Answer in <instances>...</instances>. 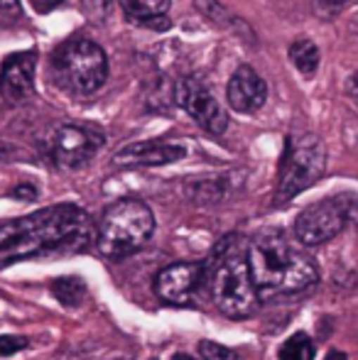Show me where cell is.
<instances>
[{
  "mask_svg": "<svg viewBox=\"0 0 358 360\" xmlns=\"http://www.w3.org/2000/svg\"><path fill=\"white\" fill-rule=\"evenodd\" d=\"M91 240V218L82 206L59 204L23 218L0 221V270L49 252L82 250Z\"/></svg>",
  "mask_w": 358,
  "mask_h": 360,
  "instance_id": "1",
  "label": "cell"
},
{
  "mask_svg": "<svg viewBox=\"0 0 358 360\" xmlns=\"http://www.w3.org/2000/svg\"><path fill=\"white\" fill-rule=\"evenodd\" d=\"M245 262L258 299L305 292L319 282L314 260L292 245L277 228H263L250 238Z\"/></svg>",
  "mask_w": 358,
  "mask_h": 360,
  "instance_id": "2",
  "label": "cell"
},
{
  "mask_svg": "<svg viewBox=\"0 0 358 360\" xmlns=\"http://www.w3.org/2000/svg\"><path fill=\"white\" fill-rule=\"evenodd\" d=\"M209 260V289L219 311L231 319L250 316L258 309V294L250 280L243 248H238V236H226Z\"/></svg>",
  "mask_w": 358,
  "mask_h": 360,
  "instance_id": "3",
  "label": "cell"
},
{
  "mask_svg": "<svg viewBox=\"0 0 358 360\" xmlns=\"http://www.w3.org/2000/svg\"><path fill=\"white\" fill-rule=\"evenodd\" d=\"M155 233V216L145 201L120 199L103 211L96 231V248L103 257L120 260L138 252Z\"/></svg>",
  "mask_w": 358,
  "mask_h": 360,
  "instance_id": "4",
  "label": "cell"
},
{
  "mask_svg": "<svg viewBox=\"0 0 358 360\" xmlns=\"http://www.w3.org/2000/svg\"><path fill=\"white\" fill-rule=\"evenodd\" d=\"M326 169V147L317 135H292L285 143L280 160V176H277L272 204H290L297 194L314 186L324 176Z\"/></svg>",
  "mask_w": 358,
  "mask_h": 360,
  "instance_id": "5",
  "label": "cell"
},
{
  "mask_svg": "<svg viewBox=\"0 0 358 360\" xmlns=\"http://www.w3.org/2000/svg\"><path fill=\"white\" fill-rule=\"evenodd\" d=\"M52 74L62 89L77 96H89L98 91L108 79V54L91 39H67L54 52Z\"/></svg>",
  "mask_w": 358,
  "mask_h": 360,
  "instance_id": "6",
  "label": "cell"
},
{
  "mask_svg": "<svg viewBox=\"0 0 358 360\" xmlns=\"http://www.w3.org/2000/svg\"><path fill=\"white\" fill-rule=\"evenodd\" d=\"M356 216V194H339L307 206L295 218V238L302 245H321L336 238Z\"/></svg>",
  "mask_w": 358,
  "mask_h": 360,
  "instance_id": "7",
  "label": "cell"
},
{
  "mask_svg": "<svg viewBox=\"0 0 358 360\" xmlns=\"http://www.w3.org/2000/svg\"><path fill=\"white\" fill-rule=\"evenodd\" d=\"M103 143L106 138L98 130L67 123L52 130V135L47 140V150L57 167H62V169H79L89 160H94V155L103 147Z\"/></svg>",
  "mask_w": 358,
  "mask_h": 360,
  "instance_id": "8",
  "label": "cell"
},
{
  "mask_svg": "<svg viewBox=\"0 0 358 360\" xmlns=\"http://www.w3.org/2000/svg\"><path fill=\"white\" fill-rule=\"evenodd\" d=\"M174 98L189 113V118L209 135H224L229 130V113L221 108L219 101L209 94V89L199 79L181 76L174 84Z\"/></svg>",
  "mask_w": 358,
  "mask_h": 360,
  "instance_id": "9",
  "label": "cell"
},
{
  "mask_svg": "<svg viewBox=\"0 0 358 360\" xmlns=\"http://www.w3.org/2000/svg\"><path fill=\"white\" fill-rule=\"evenodd\" d=\"M206 277L204 265L199 262H177L165 267L155 277V294L170 304H186L196 294Z\"/></svg>",
  "mask_w": 358,
  "mask_h": 360,
  "instance_id": "10",
  "label": "cell"
},
{
  "mask_svg": "<svg viewBox=\"0 0 358 360\" xmlns=\"http://www.w3.org/2000/svg\"><path fill=\"white\" fill-rule=\"evenodd\" d=\"M226 98L231 108L238 113H255L268 101V84L260 74H255L253 67H238L226 86Z\"/></svg>",
  "mask_w": 358,
  "mask_h": 360,
  "instance_id": "11",
  "label": "cell"
},
{
  "mask_svg": "<svg viewBox=\"0 0 358 360\" xmlns=\"http://www.w3.org/2000/svg\"><path fill=\"white\" fill-rule=\"evenodd\" d=\"M186 155L184 145L160 143V140H148V143H133L120 147L113 155L115 167H162L179 162Z\"/></svg>",
  "mask_w": 358,
  "mask_h": 360,
  "instance_id": "12",
  "label": "cell"
},
{
  "mask_svg": "<svg viewBox=\"0 0 358 360\" xmlns=\"http://www.w3.org/2000/svg\"><path fill=\"white\" fill-rule=\"evenodd\" d=\"M34 67L37 52H15L0 67V91L10 101H23L34 89Z\"/></svg>",
  "mask_w": 358,
  "mask_h": 360,
  "instance_id": "13",
  "label": "cell"
},
{
  "mask_svg": "<svg viewBox=\"0 0 358 360\" xmlns=\"http://www.w3.org/2000/svg\"><path fill=\"white\" fill-rule=\"evenodd\" d=\"M172 0H120L125 18L135 25H148V27H170L167 10Z\"/></svg>",
  "mask_w": 358,
  "mask_h": 360,
  "instance_id": "14",
  "label": "cell"
},
{
  "mask_svg": "<svg viewBox=\"0 0 358 360\" xmlns=\"http://www.w3.org/2000/svg\"><path fill=\"white\" fill-rule=\"evenodd\" d=\"M184 194L196 204H219L231 194V184L226 176H214V179H194L184 186Z\"/></svg>",
  "mask_w": 358,
  "mask_h": 360,
  "instance_id": "15",
  "label": "cell"
},
{
  "mask_svg": "<svg viewBox=\"0 0 358 360\" xmlns=\"http://www.w3.org/2000/svg\"><path fill=\"white\" fill-rule=\"evenodd\" d=\"M319 47H317L312 39L302 37V39H295L290 44V62L295 64V69L300 72L302 76L312 79L319 69Z\"/></svg>",
  "mask_w": 358,
  "mask_h": 360,
  "instance_id": "16",
  "label": "cell"
},
{
  "mask_svg": "<svg viewBox=\"0 0 358 360\" xmlns=\"http://www.w3.org/2000/svg\"><path fill=\"white\" fill-rule=\"evenodd\" d=\"M87 282L82 280V277L77 275H67V277H57V280L52 282V294L57 297V302L62 304V307L67 309H74L79 307V304L87 299Z\"/></svg>",
  "mask_w": 358,
  "mask_h": 360,
  "instance_id": "17",
  "label": "cell"
},
{
  "mask_svg": "<svg viewBox=\"0 0 358 360\" xmlns=\"http://www.w3.org/2000/svg\"><path fill=\"white\" fill-rule=\"evenodd\" d=\"M280 360H314V341L307 333H295L280 346Z\"/></svg>",
  "mask_w": 358,
  "mask_h": 360,
  "instance_id": "18",
  "label": "cell"
},
{
  "mask_svg": "<svg viewBox=\"0 0 358 360\" xmlns=\"http://www.w3.org/2000/svg\"><path fill=\"white\" fill-rule=\"evenodd\" d=\"M194 5L206 20H211V22L219 25V27H238V20H236L219 0H194Z\"/></svg>",
  "mask_w": 358,
  "mask_h": 360,
  "instance_id": "19",
  "label": "cell"
},
{
  "mask_svg": "<svg viewBox=\"0 0 358 360\" xmlns=\"http://www.w3.org/2000/svg\"><path fill=\"white\" fill-rule=\"evenodd\" d=\"M199 356L201 360H243L238 353L214 341H199Z\"/></svg>",
  "mask_w": 358,
  "mask_h": 360,
  "instance_id": "20",
  "label": "cell"
},
{
  "mask_svg": "<svg viewBox=\"0 0 358 360\" xmlns=\"http://www.w3.org/2000/svg\"><path fill=\"white\" fill-rule=\"evenodd\" d=\"M82 10L91 22H103L113 10V0H82Z\"/></svg>",
  "mask_w": 358,
  "mask_h": 360,
  "instance_id": "21",
  "label": "cell"
},
{
  "mask_svg": "<svg viewBox=\"0 0 358 360\" xmlns=\"http://www.w3.org/2000/svg\"><path fill=\"white\" fill-rule=\"evenodd\" d=\"M27 348V338L25 336H13V333H3L0 336V358L15 356V353Z\"/></svg>",
  "mask_w": 358,
  "mask_h": 360,
  "instance_id": "22",
  "label": "cell"
},
{
  "mask_svg": "<svg viewBox=\"0 0 358 360\" xmlns=\"http://www.w3.org/2000/svg\"><path fill=\"white\" fill-rule=\"evenodd\" d=\"M351 3L354 0H314V13L321 15V18H334Z\"/></svg>",
  "mask_w": 358,
  "mask_h": 360,
  "instance_id": "23",
  "label": "cell"
},
{
  "mask_svg": "<svg viewBox=\"0 0 358 360\" xmlns=\"http://www.w3.org/2000/svg\"><path fill=\"white\" fill-rule=\"evenodd\" d=\"M13 196H15V199H20V201H34V199H37V186L18 184L13 189Z\"/></svg>",
  "mask_w": 358,
  "mask_h": 360,
  "instance_id": "24",
  "label": "cell"
},
{
  "mask_svg": "<svg viewBox=\"0 0 358 360\" xmlns=\"http://www.w3.org/2000/svg\"><path fill=\"white\" fill-rule=\"evenodd\" d=\"M0 10H3L5 15L18 18V15L23 13V3H20V0H0Z\"/></svg>",
  "mask_w": 358,
  "mask_h": 360,
  "instance_id": "25",
  "label": "cell"
},
{
  "mask_svg": "<svg viewBox=\"0 0 358 360\" xmlns=\"http://www.w3.org/2000/svg\"><path fill=\"white\" fill-rule=\"evenodd\" d=\"M64 0H32V5L39 10V13H47V10H54L57 5H62Z\"/></svg>",
  "mask_w": 358,
  "mask_h": 360,
  "instance_id": "26",
  "label": "cell"
},
{
  "mask_svg": "<svg viewBox=\"0 0 358 360\" xmlns=\"http://www.w3.org/2000/svg\"><path fill=\"white\" fill-rule=\"evenodd\" d=\"M324 360H346V353L344 351H329V356Z\"/></svg>",
  "mask_w": 358,
  "mask_h": 360,
  "instance_id": "27",
  "label": "cell"
},
{
  "mask_svg": "<svg viewBox=\"0 0 358 360\" xmlns=\"http://www.w3.org/2000/svg\"><path fill=\"white\" fill-rule=\"evenodd\" d=\"M172 360H199V358H191L189 353H174Z\"/></svg>",
  "mask_w": 358,
  "mask_h": 360,
  "instance_id": "28",
  "label": "cell"
}]
</instances>
